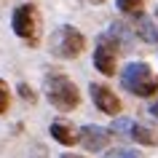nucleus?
I'll use <instances>...</instances> for the list:
<instances>
[{"label": "nucleus", "instance_id": "nucleus-1", "mask_svg": "<svg viewBox=\"0 0 158 158\" xmlns=\"http://www.w3.org/2000/svg\"><path fill=\"white\" fill-rule=\"evenodd\" d=\"M43 97L56 113H73L81 107V89L70 75H64L62 70H48L43 75Z\"/></svg>", "mask_w": 158, "mask_h": 158}, {"label": "nucleus", "instance_id": "nucleus-2", "mask_svg": "<svg viewBox=\"0 0 158 158\" xmlns=\"http://www.w3.org/2000/svg\"><path fill=\"white\" fill-rule=\"evenodd\" d=\"M11 30H14V35L22 40V46L38 48L43 43V38H46L40 8H38L35 3H30V0L14 6V11H11Z\"/></svg>", "mask_w": 158, "mask_h": 158}, {"label": "nucleus", "instance_id": "nucleus-3", "mask_svg": "<svg viewBox=\"0 0 158 158\" xmlns=\"http://www.w3.org/2000/svg\"><path fill=\"white\" fill-rule=\"evenodd\" d=\"M121 89L137 99H156L158 97V73L148 62H126L118 73Z\"/></svg>", "mask_w": 158, "mask_h": 158}, {"label": "nucleus", "instance_id": "nucleus-4", "mask_svg": "<svg viewBox=\"0 0 158 158\" xmlns=\"http://www.w3.org/2000/svg\"><path fill=\"white\" fill-rule=\"evenodd\" d=\"M46 46H48V54L54 59L70 62V59H78L86 51L89 40H86V35L75 24H59V27H54V30L48 32Z\"/></svg>", "mask_w": 158, "mask_h": 158}, {"label": "nucleus", "instance_id": "nucleus-5", "mask_svg": "<svg viewBox=\"0 0 158 158\" xmlns=\"http://www.w3.org/2000/svg\"><path fill=\"white\" fill-rule=\"evenodd\" d=\"M118 56H121V46H118L107 32H102L97 38V46H94V54H91V62H94V70L105 78H113L118 75Z\"/></svg>", "mask_w": 158, "mask_h": 158}, {"label": "nucleus", "instance_id": "nucleus-6", "mask_svg": "<svg viewBox=\"0 0 158 158\" xmlns=\"http://www.w3.org/2000/svg\"><path fill=\"white\" fill-rule=\"evenodd\" d=\"M89 94H91L94 107L99 110L102 115H107V118L123 115V99H121L107 83H91L89 86Z\"/></svg>", "mask_w": 158, "mask_h": 158}, {"label": "nucleus", "instance_id": "nucleus-7", "mask_svg": "<svg viewBox=\"0 0 158 158\" xmlns=\"http://www.w3.org/2000/svg\"><path fill=\"white\" fill-rule=\"evenodd\" d=\"M110 139H113V134L105 126H97V123L78 126V145L86 153H105L110 148Z\"/></svg>", "mask_w": 158, "mask_h": 158}, {"label": "nucleus", "instance_id": "nucleus-8", "mask_svg": "<svg viewBox=\"0 0 158 158\" xmlns=\"http://www.w3.org/2000/svg\"><path fill=\"white\" fill-rule=\"evenodd\" d=\"M48 134H51V139L56 142V145H62V148H75V145H78V126H73L70 121H64V118L51 121Z\"/></svg>", "mask_w": 158, "mask_h": 158}, {"label": "nucleus", "instance_id": "nucleus-9", "mask_svg": "<svg viewBox=\"0 0 158 158\" xmlns=\"http://www.w3.org/2000/svg\"><path fill=\"white\" fill-rule=\"evenodd\" d=\"M129 139L137 142V145H142V148H158V131L150 129V126H145V123H139V121H134Z\"/></svg>", "mask_w": 158, "mask_h": 158}, {"label": "nucleus", "instance_id": "nucleus-10", "mask_svg": "<svg viewBox=\"0 0 158 158\" xmlns=\"http://www.w3.org/2000/svg\"><path fill=\"white\" fill-rule=\"evenodd\" d=\"M134 32L139 35L145 43H153V46H158V27L153 24V19H148V16H137Z\"/></svg>", "mask_w": 158, "mask_h": 158}, {"label": "nucleus", "instance_id": "nucleus-11", "mask_svg": "<svg viewBox=\"0 0 158 158\" xmlns=\"http://www.w3.org/2000/svg\"><path fill=\"white\" fill-rule=\"evenodd\" d=\"M115 8L123 16H142L145 11V0H115Z\"/></svg>", "mask_w": 158, "mask_h": 158}, {"label": "nucleus", "instance_id": "nucleus-12", "mask_svg": "<svg viewBox=\"0 0 158 158\" xmlns=\"http://www.w3.org/2000/svg\"><path fill=\"white\" fill-rule=\"evenodd\" d=\"M131 126H134V118H129V115H118V118H113V123H110V134L129 137V134H131Z\"/></svg>", "mask_w": 158, "mask_h": 158}, {"label": "nucleus", "instance_id": "nucleus-13", "mask_svg": "<svg viewBox=\"0 0 158 158\" xmlns=\"http://www.w3.org/2000/svg\"><path fill=\"white\" fill-rule=\"evenodd\" d=\"M11 102H14V91H11L8 81H6V78H0V118L11 110Z\"/></svg>", "mask_w": 158, "mask_h": 158}, {"label": "nucleus", "instance_id": "nucleus-14", "mask_svg": "<svg viewBox=\"0 0 158 158\" xmlns=\"http://www.w3.org/2000/svg\"><path fill=\"white\" fill-rule=\"evenodd\" d=\"M105 158H145L137 148H113L105 150Z\"/></svg>", "mask_w": 158, "mask_h": 158}, {"label": "nucleus", "instance_id": "nucleus-15", "mask_svg": "<svg viewBox=\"0 0 158 158\" xmlns=\"http://www.w3.org/2000/svg\"><path fill=\"white\" fill-rule=\"evenodd\" d=\"M16 94H19L24 102H30V105H35V102H38V94H35V89H32L30 83H24V81L16 86Z\"/></svg>", "mask_w": 158, "mask_h": 158}, {"label": "nucleus", "instance_id": "nucleus-16", "mask_svg": "<svg viewBox=\"0 0 158 158\" xmlns=\"http://www.w3.org/2000/svg\"><path fill=\"white\" fill-rule=\"evenodd\" d=\"M148 113H150V115H153V118L158 121V97H156V99H150V105H148Z\"/></svg>", "mask_w": 158, "mask_h": 158}, {"label": "nucleus", "instance_id": "nucleus-17", "mask_svg": "<svg viewBox=\"0 0 158 158\" xmlns=\"http://www.w3.org/2000/svg\"><path fill=\"white\" fill-rule=\"evenodd\" d=\"M59 158H86V156H78V153H62Z\"/></svg>", "mask_w": 158, "mask_h": 158}, {"label": "nucleus", "instance_id": "nucleus-18", "mask_svg": "<svg viewBox=\"0 0 158 158\" xmlns=\"http://www.w3.org/2000/svg\"><path fill=\"white\" fill-rule=\"evenodd\" d=\"M89 3H91V6H102V3H105V0H89Z\"/></svg>", "mask_w": 158, "mask_h": 158}, {"label": "nucleus", "instance_id": "nucleus-19", "mask_svg": "<svg viewBox=\"0 0 158 158\" xmlns=\"http://www.w3.org/2000/svg\"><path fill=\"white\" fill-rule=\"evenodd\" d=\"M156 22H158V8H156Z\"/></svg>", "mask_w": 158, "mask_h": 158}, {"label": "nucleus", "instance_id": "nucleus-20", "mask_svg": "<svg viewBox=\"0 0 158 158\" xmlns=\"http://www.w3.org/2000/svg\"><path fill=\"white\" fill-rule=\"evenodd\" d=\"M0 3H8V0H0Z\"/></svg>", "mask_w": 158, "mask_h": 158}]
</instances>
